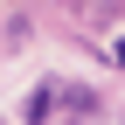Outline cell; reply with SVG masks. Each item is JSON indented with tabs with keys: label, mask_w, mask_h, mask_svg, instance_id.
Returning <instances> with one entry per match:
<instances>
[{
	"label": "cell",
	"mask_w": 125,
	"mask_h": 125,
	"mask_svg": "<svg viewBox=\"0 0 125 125\" xmlns=\"http://www.w3.org/2000/svg\"><path fill=\"white\" fill-rule=\"evenodd\" d=\"M49 104H56V83H42L35 97H28V125H42V118H49Z\"/></svg>",
	"instance_id": "6da1fadb"
}]
</instances>
